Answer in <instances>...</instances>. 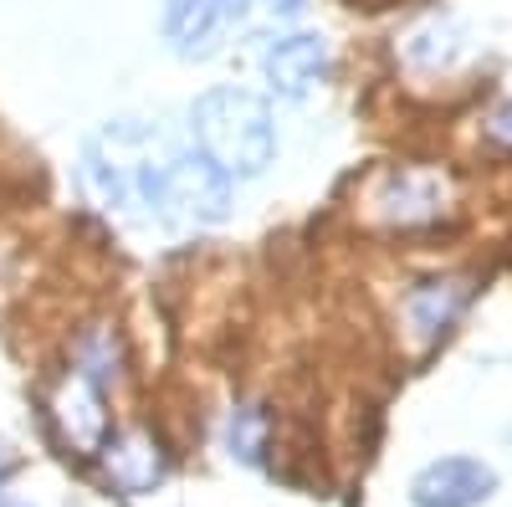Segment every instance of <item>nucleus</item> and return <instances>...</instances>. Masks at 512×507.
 <instances>
[{"label":"nucleus","mask_w":512,"mask_h":507,"mask_svg":"<svg viewBox=\"0 0 512 507\" xmlns=\"http://www.w3.org/2000/svg\"><path fill=\"white\" fill-rule=\"evenodd\" d=\"M180 144H169L164 129L144 118H118L93 134L88 154H82V185L108 210V216H149L159 221L164 200V175Z\"/></svg>","instance_id":"f257e3e1"},{"label":"nucleus","mask_w":512,"mask_h":507,"mask_svg":"<svg viewBox=\"0 0 512 507\" xmlns=\"http://www.w3.org/2000/svg\"><path fill=\"white\" fill-rule=\"evenodd\" d=\"M195 149L231 180H256L277 164V118L246 88H210L190 108Z\"/></svg>","instance_id":"f03ea898"},{"label":"nucleus","mask_w":512,"mask_h":507,"mask_svg":"<svg viewBox=\"0 0 512 507\" xmlns=\"http://www.w3.org/2000/svg\"><path fill=\"white\" fill-rule=\"evenodd\" d=\"M231 216V175H221L200 149H175L164 175L159 226L169 231H210Z\"/></svg>","instance_id":"7ed1b4c3"},{"label":"nucleus","mask_w":512,"mask_h":507,"mask_svg":"<svg viewBox=\"0 0 512 507\" xmlns=\"http://www.w3.org/2000/svg\"><path fill=\"white\" fill-rule=\"evenodd\" d=\"M369 205L384 226H400V231L436 226L451 210V180L436 175V169H390V175L374 185Z\"/></svg>","instance_id":"20e7f679"},{"label":"nucleus","mask_w":512,"mask_h":507,"mask_svg":"<svg viewBox=\"0 0 512 507\" xmlns=\"http://www.w3.org/2000/svg\"><path fill=\"white\" fill-rule=\"evenodd\" d=\"M333 67V47L323 31H287L277 41H267L262 52V72L282 98H308Z\"/></svg>","instance_id":"39448f33"},{"label":"nucleus","mask_w":512,"mask_h":507,"mask_svg":"<svg viewBox=\"0 0 512 507\" xmlns=\"http://www.w3.org/2000/svg\"><path fill=\"white\" fill-rule=\"evenodd\" d=\"M47 410H52V426H57V436H62L67 451H77V456H98V451H103V441H108L103 390L88 385L77 369L52 390V405H47Z\"/></svg>","instance_id":"423d86ee"},{"label":"nucleus","mask_w":512,"mask_h":507,"mask_svg":"<svg viewBox=\"0 0 512 507\" xmlns=\"http://www.w3.org/2000/svg\"><path fill=\"white\" fill-rule=\"evenodd\" d=\"M497 487L492 467L472 456H446V461H431L415 482H410V502L415 507H477L487 502Z\"/></svg>","instance_id":"0eeeda50"},{"label":"nucleus","mask_w":512,"mask_h":507,"mask_svg":"<svg viewBox=\"0 0 512 507\" xmlns=\"http://www.w3.org/2000/svg\"><path fill=\"white\" fill-rule=\"evenodd\" d=\"M466 303H472V282H466V277H431V282L410 287V298H405L410 338L420 349L441 344V338L456 328V318L466 313Z\"/></svg>","instance_id":"6e6552de"},{"label":"nucleus","mask_w":512,"mask_h":507,"mask_svg":"<svg viewBox=\"0 0 512 507\" xmlns=\"http://www.w3.org/2000/svg\"><path fill=\"white\" fill-rule=\"evenodd\" d=\"M251 0H164V36L180 57H205Z\"/></svg>","instance_id":"1a4fd4ad"},{"label":"nucleus","mask_w":512,"mask_h":507,"mask_svg":"<svg viewBox=\"0 0 512 507\" xmlns=\"http://www.w3.org/2000/svg\"><path fill=\"white\" fill-rule=\"evenodd\" d=\"M98 456H103L108 482H113L118 492H128V497L154 492V487L164 482V472H169V456H164V446H159L149 431H123V436L103 441Z\"/></svg>","instance_id":"9d476101"},{"label":"nucleus","mask_w":512,"mask_h":507,"mask_svg":"<svg viewBox=\"0 0 512 507\" xmlns=\"http://www.w3.org/2000/svg\"><path fill=\"white\" fill-rule=\"evenodd\" d=\"M72 369L88 379V385L113 390L123 379V338H118V328H108V323L82 328L77 344H72Z\"/></svg>","instance_id":"9b49d317"},{"label":"nucleus","mask_w":512,"mask_h":507,"mask_svg":"<svg viewBox=\"0 0 512 507\" xmlns=\"http://www.w3.org/2000/svg\"><path fill=\"white\" fill-rule=\"evenodd\" d=\"M226 446L236 461H246V467H256L267 451V410H256V405H236L231 420H226Z\"/></svg>","instance_id":"f8f14e48"},{"label":"nucleus","mask_w":512,"mask_h":507,"mask_svg":"<svg viewBox=\"0 0 512 507\" xmlns=\"http://www.w3.org/2000/svg\"><path fill=\"white\" fill-rule=\"evenodd\" d=\"M303 11H308V0H267V16L272 21H297Z\"/></svg>","instance_id":"ddd939ff"},{"label":"nucleus","mask_w":512,"mask_h":507,"mask_svg":"<svg viewBox=\"0 0 512 507\" xmlns=\"http://www.w3.org/2000/svg\"><path fill=\"white\" fill-rule=\"evenodd\" d=\"M492 139H502V144H512V103L492 118Z\"/></svg>","instance_id":"4468645a"},{"label":"nucleus","mask_w":512,"mask_h":507,"mask_svg":"<svg viewBox=\"0 0 512 507\" xmlns=\"http://www.w3.org/2000/svg\"><path fill=\"white\" fill-rule=\"evenodd\" d=\"M0 507H21V502H0Z\"/></svg>","instance_id":"2eb2a0df"},{"label":"nucleus","mask_w":512,"mask_h":507,"mask_svg":"<svg viewBox=\"0 0 512 507\" xmlns=\"http://www.w3.org/2000/svg\"><path fill=\"white\" fill-rule=\"evenodd\" d=\"M0 477H6V467H0Z\"/></svg>","instance_id":"dca6fc26"}]
</instances>
